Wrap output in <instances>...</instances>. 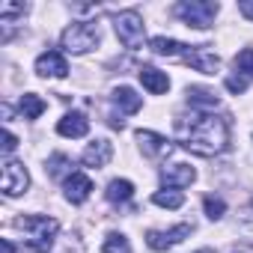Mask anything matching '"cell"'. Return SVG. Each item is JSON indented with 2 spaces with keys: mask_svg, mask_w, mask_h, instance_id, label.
<instances>
[{
  "mask_svg": "<svg viewBox=\"0 0 253 253\" xmlns=\"http://www.w3.org/2000/svg\"><path fill=\"white\" fill-rule=\"evenodd\" d=\"M176 140L182 143V149L194 155H203V158L220 155L229 146V122L209 110H197L176 122Z\"/></svg>",
  "mask_w": 253,
  "mask_h": 253,
  "instance_id": "cell-1",
  "label": "cell"
},
{
  "mask_svg": "<svg viewBox=\"0 0 253 253\" xmlns=\"http://www.w3.org/2000/svg\"><path fill=\"white\" fill-rule=\"evenodd\" d=\"M15 226L24 229L27 247L36 250V253L51 250V244H54V238H57V232H60V223H57L54 217H45V214H24V217L15 220Z\"/></svg>",
  "mask_w": 253,
  "mask_h": 253,
  "instance_id": "cell-2",
  "label": "cell"
},
{
  "mask_svg": "<svg viewBox=\"0 0 253 253\" xmlns=\"http://www.w3.org/2000/svg\"><path fill=\"white\" fill-rule=\"evenodd\" d=\"M217 9H220V6L211 3V0H185V3H176V15H179L188 27H197V30L211 27Z\"/></svg>",
  "mask_w": 253,
  "mask_h": 253,
  "instance_id": "cell-3",
  "label": "cell"
},
{
  "mask_svg": "<svg viewBox=\"0 0 253 253\" xmlns=\"http://www.w3.org/2000/svg\"><path fill=\"white\" fill-rule=\"evenodd\" d=\"M60 42H63V48L69 54H86V51H92L98 45V30L89 21H75V24H69L63 30Z\"/></svg>",
  "mask_w": 253,
  "mask_h": 253,
  "instance_id": "cell-4",
  "label": "cell"
},
{
  "mask_svg": "<svg viewBox=\"0 0 253 253\" xmlns=\"http://www.w3.org/2000/svg\"><path fill=\"white\" fill-rule=\"evenodd\" d=\"M113 27H116V36H119V42L125 45V48H140L143 45V18L134 12V9H128V12H119L116 18H113Z\"/></svg>",
  "mask_w": 253,
  "mask_h": 253,
  "instance_id": "cell-5",
  "label": "cell"
},
{
  "mask_svg": "<svg viewBox=\"0 0 253 253\" xmlns=\"http://www.w3.org/2000/svg\"><path fill=\"white\" fill-rule=\"evenodd\" d=\"M191 232H194L191 223H179V226H173V229H149V232H146V244L161 253V250H170V247H176L179 241H185Z\"/></svg>",
  "mask_w": 253,
  "mask_h": 253,
  "instance_id": "cell-6",
  "label": "cell"
},
{
  "mask_svg": "<svg viewBox=\"0 0 253 253\" xmlns=\"http://www.w3.org/2000/svg\"><path fill=\"white\" fill-rule=\"evenodd\" d=\"M27 185H30V176H27L24 164H21V161H6V164H3V179H0L3 194H6V197H18V194L27 191Z\"/></svg>",
  "mask_w": 253,
  "mask_h": 253,
  "instance_id": "cell-7",
  "label": "cell"
},
{
  "mask_svg": "<svg viewBox=\"0 0 253 253\" xmlns=\"http://www.w3.org/2000/svg\"><path fill=\"white\" fill-rule=\"evenodd\" d=\"M188 66H194L197 72H203V75H214L217 72V66H220V60H217V54L211 51V48H206V45H191L188 51H185V57H182Z\"/></svg>",
  "mask_w": 253,
  "mask_h": 253,
  "instance_id": "cell-8",
  "label": "cell"
},
{
  "mask_svg": "<svg viewBox=\"0 0 253 253\" xmlns=\"http://www.w3.org/2000/svg\"><path fill=\"white\" fill-rule=\"evenodd\" d=\"M36 72L42 78H66L69 75V63H66V57L60 51H45L36 60Z\"/></svg>",
  "mask_w": 253,
  "mask_h": 253,
  "instance_id": "cell-9",
  "label": "cell"
},
{
  "mask_svg": "<svg viewBox=\"0 0 253 253\" xmlns=\"http://www.w3.org/2000/svg\"><path fill=\"white\" fill-rule=\"evenodd\" d=\"M89 194H92V179L86 173H75L72 170L66 176V200L75 203V206H81V203H86Z\"/></svg>",
  "mask_w": 253,
  "mask_h": 253,
  "instance_id": "cell-10",
  "label": "cell"
},
{
  "mask_svg": "<svg viewBox=\"0 0 253 253\" xmlns=\"http://www.w3.org/2000/svg\"><path fill=\"white\" fill-rule=\"evenodd\" d=\"M194 179H197V173H194V167H188V164H170V167L161 170V182H164V188H170V191L185 188V185H191Z\"/></svg>",
  "mask_w": 253,
  "mask_h": 253,
  "instance_id": "cell-11",
  "label": "cell"
},
{
  "mask_svg": "<svg viewBox=\"0 0 253 253\" xmlns=\"http://www.w3.org/2000/svg\"><path fill=\"white\" fill-rule=\"evenodd\" d=\"M57 131H60L63 137H84V134L89 131V119H86L81 110H72V113H66V116L57 122Z\"/></svg>",
  "mask_w": 253,
  "mask_h": 253,
  "instance_id": "cell-12",
  "label": "cell"
},
{
  "mask_svg": "<svg viewBox=\"0 0 253 253\" xmlns=\"http://www.w3.org/2000/svg\"><path fill=\"white\" fill-rule=\"evenodd\" d=\"M113 158V146H110V140H92L89 146H86V152L81 155V161L86 164V167H104L107 161Z\"/></svg>",
  "mask_w": 253,
  "mask_h": 253,
  "instance_id": "cell-13",
  "label": "cell"
},
{
  "mask_svg": "<svg viewBox=\"0 0 253 253\" xmlns=\"http://www.w3.org/2000/svg\"><path fill=\"white\" fill-rule=\"evenodd\" d=\"M137 75H140V84H143L152 95H161V92H167V89H170V78H167L164 72H158L155 66H143Z\"/></svg>",
  "mask_w": 253,
  "mask_h": 253,
  "instance_id": "cell-14",
  "label": "cell"
},
{
  "mask_svg": "<svg viewBox=\"0 0 253 253\" xmlns=\"http://www.w3.org/2000/svg\"><path fill=\"white\" fill-rule=\"evenodd\" d=\"M137 143H140V149H143V155L146 158H158V155H164L167 149H170V143L161 137V134H155V131H137Z\"/></svg>",
  "mask_w": 253,
  "mask_h": 253,
  "instance_id": "cell-15",
  "label": "cell"
},
{
  "mask_svg": "<svg viewBox=\"0 0 253 253\" xmlns=\"http://www.w3.org/2000/svg\"><path fill=\"white\" fill-rule=\"evenodd\" d=\"M113 104L122 110V113H137L143 107V98L131 89V86H116L113 89Z\"/></svg>",
  "mask_w": 253,
  "mask_h": 253,
  "instance_id": "cell-16",
  "label": "cell"
},
{
  "mask_svg": "<svg viewBox=\"0 0 253 253\" xmlns=\"http://www.w3.org/2000/svg\"><path fill=\"white\" fill-rule=\"evenodd\" d=\"M149 48H152V54H158V57H185V51H188L191 45L176 42V39H167V36H155V39L149 42Z\"/></svg>",
  "mask_w": 253,
  "mask_h": 253,
  "instance_id": "cell-17",
  "label": "cell"
},
{
  "mask_svg": "<svg viewBox=\"0 0 253 253\" xmlns=\"http://www.w3.org/2000/svg\"><path fill=\"white\" fill-rule=\"evenodd\" d=\"M104 197H107L113 206H122V203H128V200L134 197V185H131L128 179H113V182L107 185Z\"/></svg>",
  "mask_w": 253,
  "mask_h": 253,
  "instance_id": "cell-18",
  "label": "cell"
},
{
  "mask_svg": "<svg viewBox=\"0 0 253 253\" xmlns=\"http://www.w3.org/2000/svg\"><path fill=\"white\" fill-rule=\"evenodd\" d=\"M188 104H191L194 110H211V107H217L220 101H217V95H214L211 89L191 86V89H188Z\"/></svg>",
  "mask_w": 253,
  "mask_h": 253,
  "instance_id": "cell-19",
  "label": "cell"
},
{
  "mask_svg": "<svg viewBox=\"0 0 253 253\" xmlns=\"http://www.w3.org/2000/svg\"><path fill=\"white\" fill-rule=\"evenodd\" d=\"M18 110H21V116H24V119H39V116L45 113V101H42L39 95L27 92V95H21V101H18Z\"/></svg>",
  "mask_w": 253,
  "mask_h": 253,
  "instance_id": "cell-20",
  "label": "cell"
},
{
  "mask_svg": "<svg viewBox=\"0 0 253 253\" xmlns=\"http://www.w3.org/2000/svg\"><path fill=\"white\" fill-rule=\"evenodd\" d=\"M152 203L155 206H161V209H182V203H185V197L179 194V191H158L155 197H152Z\"/></svg>",
  "mask_w": 253,
  "mask_h": 253,
  "instance_id": "cell-21",
  "label": "cell"
},
{
  "mask_svg": "<svg viewBox=\"0 0 253 253\" xmlns=\"http://www.w3.org/2000/svg\"><path fill=\"white\" fill-rule=\"evenodd\" d=\"M104 253H131V244H128V238L125 235H119V232H110L107 238H104V247H101Z\"/></svg>",
  "mask_w": 253,
  "mask_h": 253,
  "instance_id": "cell-22",
  "label": "cell"
},
{
  "mask_svg": "<svg viewBox=\"0 0 253 253\" xmlns=\"http://www.w3.org/2000/svg\"><path fill=\"white\" fill-rule=\"evenodd\" d=\"M69 167H72V158H69V155H63V152L51 155V161H48V173H51V179H60Z\"/></svg>",
  "mask_w": 253,
  "mask_h": 253,
  "instance_id": "cell-23",
  "label": "cell"
},
{
  "mask_svg": "<svg viewBox=\"0 0 253 253\" xmlns=\"http://www.w3.org/2000/svg\"><path fill=\"white\" fill-rule=\"evenodd\" d=\"M203 206H206V214H209L211 220L223 217V211H226V203H223L220 197H206V200H203Z\"/></svg>",
  "mask_w": 253,
  "mask_h": 253,
  "instance_id": "cell-24",
  "label": "cell"
},
{
  "mask_svg": "<svg viewBox=\"0 0 253 253\" xmlns=\"http://www.w3.org/2000/svg\"><path fill=\"white\" fill-rule=\"evenodd\" d=\"M235 69L244 72L247 78H253V48H244L241 54H235Z\"/></svg>",
  "mask_w": 253,
  "mask_h": 253,
  "instance_id": "cell-25",
  "label": "cell"
},
{
  "mask_svg": "<svg viewBox=\"0 0 253 253\" xmlns=\"http://www.w3.org/2000/svg\"><path fill=\"white\" fill-rule=\"evenodd\" d=\"M24 12H27V3H3L0 6V21L9 24L15 15H24Z\"/></svg>",
  "mask_w": 253,
  "mask_h": 253,
  "instance_id": "cell-26",
  "label": "cell"
},
{
  "mask_svg": "<svg viewBox=\"0 0 253 253\" xmlns=\"http://www.w3.org/2000/svg\"><path fill=\"white\" fill-rule=\"evenodd\" d=\"M226 89H229V92H244V89H247V81L238 78V75H229V78H226Z\"/></svg>",
  "mask_w": 253,
  "mask_h": 253,
  "instance_id": "cell-27",
  "label": "cell"
},
{
  "mask_svg": "<svg viewBox=\"0 0 253 253\" xmlns=\"http://www.w3.org/2000/svg\"><path fill=\"white\" fill-rule=\"evenodd\" d=\"M15 146H18L15 134H12V131H3V155H9V152H12Z\"/></svg>",
  "mask_w": 253,
  "mask_h": 253,
  "instance_id": "cell-28",
  "label": "cell"
},
{
  "mask_svg": "<svg viewBox=\"0 0 253 253\" xmlns=\"http://www.w3.org/2000/svg\"><path fill=\"white\" fill-rule=\"evenodd\" d=\"M238 12L253 21V0H241V3H238Z\"/></svg>",
  "mask_w": 253,
  "mask_h": 253,
  "instance_id": "cell-29",
  "label": "cell"
},
{
  "mask_svg": "<svg viewBox=\"0 0 253 253\" xmlns=\"http://www.w3.org/2000/svg\"><path fill=\"white\" fill-rule=\"evenodd\" d=\"M15 247H12V241L9 238H3V241H0V253H12Z\"/></svg>",
  "mask_w": 253,
  "mask_h": 253,
  "instance_id": "cell-30",
  "label": "cell"
},
{
  "mask_svg": "<svg viewBox=\"0 0 253 253\" xmlns=\"http://www.w3.org/2000/svg\"><path fill=\"white\" fill-rule=\"evenodd\" d=\"M197 253H214V250H211V247H203V250H197Z\"/></svg>",
  "mask_w": 253,
  "mask_h": 253,
  "instance_id": "cell-31",
  "label": "cell"
}]
</instances>
